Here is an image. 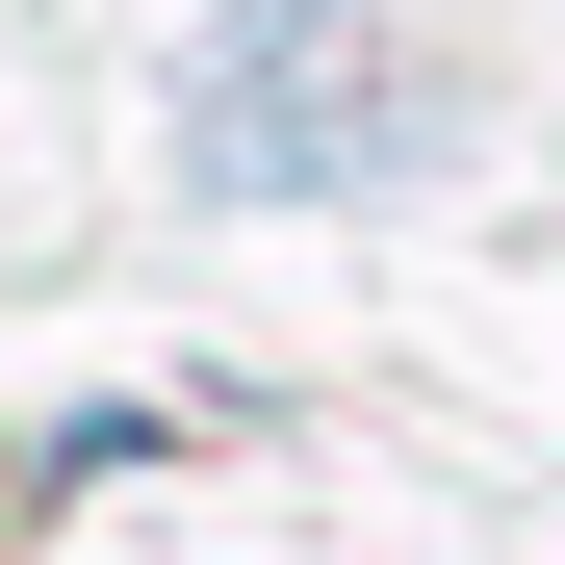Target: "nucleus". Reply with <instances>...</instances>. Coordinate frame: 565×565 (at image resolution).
<instances>
[{
	"mask_svg": "<svg viewBox=\"0 0 565 565\" xmlns=\"http://www.w3.org/2000/svg\"><path fill=\"white\" fill-rule=\"evenodd\" d=\"M180 154L257 180V206H309V180H386L437 154V52L386 26V0H232L206 77H180Z\"/></svg>",
	"mask_w": 565,
	"mask_h": 565,
	"instance_id": "f257e3e1",
	"label": "nucleus"
}]
</instances>
